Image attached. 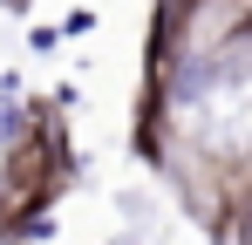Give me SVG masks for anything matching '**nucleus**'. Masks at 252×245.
Wrapping results in <instances>:
<instances>
[]
</instances>
